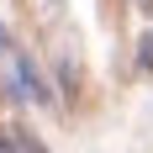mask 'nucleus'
I'll use <instances>...</instances> for the list:
<instances>
[{
	"label": "nucleus",
	"mask_w": 153,
	"mask_h": 153,
	"mask_svg": "<svg viewBox=\"0 0 153 153\" xmlns=\"http://www.w3.org/2000/svg\"><path fill=\"white\" fill-rule=\"evenodd\" d=\"M148 11H153V0H148Z\"/></svg>",
	"instance_id": "2"
},
{
	"label": "nucleus",
	"mask_w": 153,
	"mask_h": 153,
	"mask_svg": "<svg viewBox=\"0 0 153 153\" xmlns=\"http://www.w3.org/2000/svg\"><path fill=\"white\" fill-rule=\"evenodd\" d=\"M137 63L153 74V37H143V42H137Z\"/></svg>",
	"instance_id": "1"
}]
</instances>
